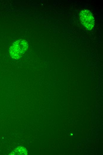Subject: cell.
Listing matches in <instances>:
<instances>
[{"label": "cell", "instance_id": "6da1fadb", "mask_svg": "<svg viewBox=\"0 0 103 155\" xmlns=\"http://www.w3.org/2000/svg\"><path fill=\"white\" fill-rule=\"evenodd\" d=\"M28 47V44L26 40L20 39L12 45L9 48V52L12 58L17 60L23 55Z\"/></svg>", "mask_w": 103, "mask_h": 155}, {"label": "cell", "instance_id": "7a4b0ae2", "mask_svg": "<svg viewBox=\"0 0 103 155\" xmlns=\"http://www.w3.org/2000/svg\"><path fill=\"white\" fill-rule=\"evenodd\" d=\"M82 24L88 30H91L94 27L95 20L91 12L86 9L82 10L80 14Z\"/></svg>", "mask_w": 103, "mask_h": 155}]
</instances>
